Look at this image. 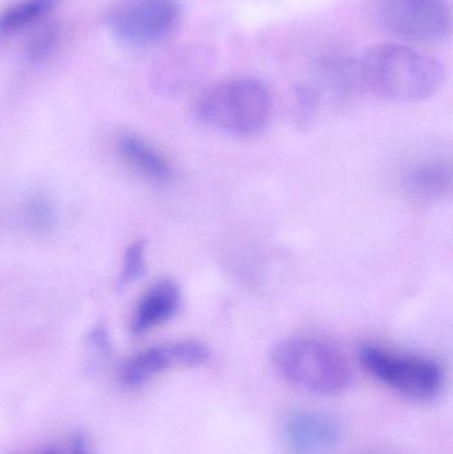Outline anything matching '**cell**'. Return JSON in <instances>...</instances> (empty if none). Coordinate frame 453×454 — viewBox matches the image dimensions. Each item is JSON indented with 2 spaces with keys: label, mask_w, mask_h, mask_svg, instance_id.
Returning a JSON list of instances; mask_svg holds the SVG:
<instances>
[{
  "label": "cell",
  "mask_w": 453,
  "mask_h": 454,
  "mask_svg": "<svg viewBox=\"0 0 453 454\" xmlns=\"http://www.w3.org/2000/svg\"><path fill=\"white\" fill-rule=\"evenodd\" d=\"M359 359L364 370L377 380L412 399H433L443 387L441 365L427 357L398 354L367 344L359 351Z\"/></svg>",
  "instance_id": "cell-4"
},
{
  "label": "cell",
  "mask_w": 453,
  "mask_h": 454,
  "mask_svg": "<svg viewBox=\"0 0 453 454\" xmlns=\"http://www.w3.org/2000/svg\"><path fill=\"white\" fill-rule=\"evenodd\" d=\"M181 291L173 280H160L140 299L132 319V331L143 335L172 319L181 306Z\"/></svg>",
  "instance_id": "cell-9"
},
{
  "label": "cell",
  "mask_w": 453,
  "mask_h": 454,
  "mask_svg": "<svg viewBox=\"0 0 453 454\" xmlns=\"http://www.w3.org/2000/svg\"><path fill=\"white\" fill-rule=\"evenodd\" d=\"M340 424L324 413L301 411L285 421V439L293 454H329L340 442Z\"/></svg>",
  "instance_id": "cell-8"
},
{
  "label": "cell",
  "mask_w": 453,
  "mask_h": 454,
  "mask_svg": "<svg viewBox=\"0 0 453 454\" xmlns=\"http://www.w3.org/2000/svg\"><path fill=\"white\" fill-rule=\"evenodd\" d=\"M271 360L285 380L322 396L342 394L353 379L342 352L313 336H293L279 341L271 352Z\"/></svg>",
  "instance_id": "cell-3"
},
{
  "label": "cell",
  "mask_w": 453,
  "mask_h": 454,
  "mask_svg": "<svg viewBox=\"0 0 453 454\" xmlns=\"http://www.w3.org/2000/svg\"><path fill=\"white\" fill-rule=\"evenodd\" d=\"M71 454H92L90 453V445L87 440L82 434L74 436L71 442Z\"/></svg>",
  "instance_id": "cell-15"
},
{
  "label": "cell",
  "mask_w": 453,
  "mask_h": 454,
  "mask_svg": "<svg viewBox=\"0 0 453 454\" xmlns=\"http://www.w3.org/2000/svg\"><path fill=\"white\" fill-rule=\"evenodd\" d=\"M377 20L390 34L417 42H441L451 32L446 0H379Z\"/></svg>",
  "instance_id": "cell-5"
},
{
  "label": "cell",
  "mask_w": 453,
  "mask_h": 454,
  "mask_svg": "<svg viewBox=\"0 0 453 454\" xmlns=\"http://www.w3.org/2000/svg\"><path fill=\"white\" fill-rule=\"evenodd\" d=\"M362 85L393 103H417L435 95L446 80L436 59L401 44L370 47L358 61Z\"/></svg>",
  "instance_id": "cell-1"
},
{
  "label": "cell",
  "mask_w": 453,
  "mask_h": 454,
  "mask_svg": "<svg viewBox=\"0 0 453 454\" xmlns=\"http://www.w3.org/2000/svg\"><path fill=\"white\" fill-rule=\"evenodd\" d=\"M35 454H64L61 452L60 448L55 447V445H48V447L43 448L39 452Z\"/></svg>",
  "instance_id": "cell-16"
},
{
  "label": "cell",
  "mask_w": 453,
  "mask_h": 454,
  "mask_svg": "<svg viewBox=\"0 0 453 454\" xmlns=\"http://www.w3.org/2000/svg\"><path fill=\"white\" fill-rule=\"evenodd\" d=\"M181 11L180 0H133L114 15L113 28L136 44L159 42L177 27Z\"/></svg>",
  "instance_id": "cell-6"
},
{
  "label": "cell",
  "mask_w": 453,
  "mask_h": 454,
  "mask_svg": "<svg viewBox=\"0 0 453 454\" xmlns=\"http://www.w3.org/2000/svg\"><path fill=\"white\" fill-rule=\"evenodd\" d=\"M144 271H145V245L137 240L128 246L124 262H122L121 274H120V286L135 282L144 274Z\"/></svg>",
  "instance_id": "cell-13"
},
{
  "label": "cell",
  "mask_w": 453,
  "mask_h": 454,
  "mask_svg": "<svg viewBox=\"0 0 453 454\" xmlns=\"http://www.w3.org/2000/svg\"><path fill=\"white\" fill-rule=\"evenodd\" d=\"M209 357V348L199 341L184 340L152 347L125 363L121 381L124 386L135 388L169 368L196 367L207 363Z\"/></svg>",
  "instance_id": "cell-7"
},
{
  "label": "cell",
  "mask_w": 453,
  "mask_h": 454,
  "mask_svg": "<svg viewBox=\"0 0 453 454\" xmlns=\"http://www.w3.org/2000/svg\"><path fill=\"white\" fill-rule=\"evenodd\" d=\"M61 0H23L0 15V31L12 32L24 28L50 12Z\"/></svg>",
  "instance_id": "cell-12"
},
{
  "label": "cell",
  "mask_w": 453,
  "mask_h": 454,
  "mask_svg": "<svg viewBox=\"0 0 453 454\" xmlns=\"http://www.w3.org/2000/svg\"><path fill=\"white\" fill-rule=\"evenodd\" d=\"M119 151L124 161L148 180L167 183L172 176L168 160L153 145L137 136H121Z\"/></svg>",
  "instance_id": "cell-10"
},
{
  "label": "cell",
  "mask_w": 453,
  "mask_h": 454,
  "mask_svg": "<svg viewBox=\"0 0 453 454\" xmlns=\"http://www.w3.org/2000/svg\"><path fill=\"white\" fill-rule=\"evenodd\" d=\"M199 121L236 137H253L266 129L273 96L265 82L252 77L223 80L204 90L196 104Z\"/></svg>",
  "instance_id": "cell-2"
},
{
  "label": "cell",
  "mask_w": 453,
  "mask_h": 454,
  "mask_svg": "<svg viewBox=\"0 0 453 454\" xmlns=\"http://www.w3.org/2000/svg\"><path fill=\"white\" fill-rule=\"evenodd\" d=\"M27 225L35 231H45L53 223V209L47 199L37 196L27 202L24 209Z\"/></svg>",
  "instance_id": "cell-14"
},
{
  "label": "cell",
  "mask_w": 453,
  "mask_h": 454,
  "mask_svg": "<svg viewBox=\"0 0 453 454\" xmlns=\"http://www.w3.org/2000/svg\"><path fill=\"white\" fill-rule=\"evenodd\" d=\"M406 188L419 199H441L451 192L452 169L449 162H423L406 176Z\"/></svg>",
  "instance_id": "cell-11"
}]
</instances>
